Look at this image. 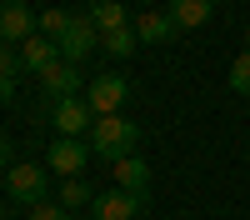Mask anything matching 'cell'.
<instances>
[{"mask_svg": "<svg viewBox=\"0 0 250 220\" xmlns=\"http://www.w3.org/2000/svg\"><path fill=\"white\" fill-rule=\"evenodd\" d=\"M135 145H140V125L125 115H105L90 125V155L100 160H125V155H135Z\"/></svg>", "mask_w": 250, "mask_h": 220, "instance_id": "obj_1", "label": "cell"}, {"mask_svg": "<svg viewBox=\"0 0 250 220\" xmlns=\"http://www.w3.org/2000/svg\"><path fill=\"white\" fill-rule=\"evenodd\" d=\"M95 45H100V30H95V20H90V15H75V20H70V30L60 35V55H65L70 65H80L85 55H95Z\"/></svg>", "mask_w": 250, "mask_h": 220, "instance_id": "obj_2", "label": "cell"}, {"mask_svg": "<svg viewBox=\"0 0 250 220\" xmlns=\"http://www.w3.org/2000/svg\"><path fill=\"white\" fill-rule=\"evenodd\" d=\"M45 185H50V175L40 165H10L5 170V190L15 200H25V205H40V200H45Z\"/></svg>", "mask_w": 250, "mask_h": 220, "instance_id": "obj_3", "label": "cell"}, {"mask_svg": "<svg viewBox=\"0 0 250 220\" xmlns=\"http://www.w3.org/2000/svg\"><path fill=\"white\" fill-rule=\"evenodd\" d=\"M125 75H100V80H90V95H85V105L95 110V120H105V115H115L120 105H125Z\"/></svg>", "mask_w": 250, "mask_h": 220, "instance_id": "obj_4", "label": "cell"}, {"mask_svg": "<svg viewBox=\"0 0 250 220\" xmlns=\"http://www.w3.org/2000/svg\"><path fill=\"white\" fill-rule=\"evenodd\" d=\"M90 125H95V110H90L80 95H70V100H55V130H60V135L80 140V135H90Z\"/></svg>", "mask_w": 250, "mask_h": 220, "instance_id": "obj_5", "label": "cell"}, {"mask_svg": "<svg viewBox=\"0 0 250 220\" xmlns=\"http://www.w3.org/2000/svg\"><path fill=\"white\" fill-rule=\"evenodd\" d=\"M30 25H35V15H30L25 0H0V40L5 45H25Z\"/></svg>", "mask_w": 250, "mask_h": 220, "instance_id": "obj_6", "label": "cell"}, {"mask_svg": "<svg viewBox=\"0 0 250 220\" xmlns=\"http://www.w3.org/2000/svg\"><path fill=\"white\" fill-rule=\"evenodd\" d=\"M85 160H90V140H70V135H60L55 145H50V170L65 175V180L85 170Z\"/></svg>", "mask_w": 250, "mask_h": 220, "instance_id": "obj_7", "label": "cell"}, {"mask_svg": "<svg viewBox=\"0 0 250 220\" xmlns=\"http://www.w3.org/2000/svg\"><path fill=\"white\" fill-rule=\"evenodd\" d=\"M130 25H135V35L145 40V45H165V40H175V35H180V25H175V15H170V10H140Z\"/></svg>", "mask_w": 250, "mask_h": 220, "instance_id": "obj_8", "label": "cell"}, {"mask_svg": "<svg viewBox=\"0 0 250 220\" xmlns=\"http://www.w3.org/2000/svg\"><path fill=\"white\" fill-rule=\"evenodd\" d=\"M140 205H145V200L130 195V190H105V195H95V205H90L95 215L90 220H135Z\"/></svg>", "mask_w": 250, "mask_h": 220, "instance_id": "obj_9", "label": "cell"}, {"mask_svg": "<svg viewBox=\"0 0 250 220\" xmlns=\"http://www.w3.org/2000/svg\"><path fill=\"white\" fill-rule=\"evenodd\" d=\"M40 85H45V95H55V100H70V95L80 90V65L55 60L50 70H40Z\"/></svg>", "mask_w": 250, "mask_h": 220, "instance_id": "obj_10", "label": "cell"}, {"mask_svg": "<svg viewBox=\"0 0 250 220\" xmlns=\"http://www.w3.org/2000/svg\"><path fill=\"white\" fill-rule=\"evenodd\" d=\"M55 60H60V45H55V40H45V35H30L25 45H20V65L35 70V75H40V70H50Z\"/></svg>", "mask_w": 250, "mask_h": 220, "instance_id": "obj_11", "label": "cell"}, {"mask_svg": "<svg viewBox=\"0 0 250 220\" xmlns=\"http://www.w3.org/2000/svg\"><path fill=\"white\" fill-rule=\"evenodd\" d=\"M115 180H120V190L145 200V190H150V165H145L140 155H125V160H115Z\"/></svg>", "mask_w": 250, "mask_h": 220, "instance_id": "obj_12", "label": "cell"}, {"mask_svg": "<svg viewBox=\"0 0 250 220\" xmlns=\"http://www.w3.org/2000/svg\"><path fill=\"white\" fill-rule=\"evenodd\" d=\"M85 15L95 20V30H100V35H110V30H125V25H130V20H135L130 10L120 5V0H95V5H90Z\"/></svg>", "mask_w": 250, "mask_h": 220, "instance_id": "obj_13", "label": "cell"}, {"mask_svg": "<svg viewBox=\"0 0 250 220\" xmlns=\"http://www.w3.org/2000/svg\"><path fill=\"white\" fill-rule=\"evenodd\" d=\"M170 15H175L180 30H195L215 15V0H170Z\"/></svg>", "mask_w": 250, "mask_h": 220, "instance_id": "obj_14", "label": "cell"}, {"mask_svg": "<svg viewBox=\"0 0 250 220\" xmlns=\"http://www.w3.org/2000/svg\"><path fill=\"white\" fill-rule=\"evenodd\" d=\"M60 205H65V210H80V205H95V195H90V185H85L80 175H70L65 185H60Z\"/></svg>", "mask_w": 250, "mask_h": 220, "instance_id": "obj_15", "label": "cell"}, {"mask_svg": "<svg viewBox=\"0 0 250 220\" xmlns=\"http://www.w3.org/2000/svg\"><path fill=\"white\" fill-rule=\"evenodd\" d=\"M70 20H75V10H60V5H55V10H45V15H40V35L60 45V35L70 30Z\"/></svg>", "mask_w": 250, "mask_h": 220, "instance_id": "obj_16", "label": "cell"}, {"mask_svg": "<svg viewBox=\"0 0 250 220\" xmlns=\"http://www.w3.org/2000/svg\"><path fill=\"white\" fill-rule=\"evenodd\" d=\"M100 45H105V55H135L140 35H135V25H125V30H110V35H100Z\"/></svg>", "mask_w": 250, "mask_h": 220, "instance_id": "obj_17", "label": "cell"}, {"mask_svg": "<svg viewBox=\"0 0 250 220\" xmlns=\"http://www.w3.org/2000/svg\"><path fill=\"white\" fill-rule=\"evenodd\" d=\"M230 90H235V95H250V50L235 55V65H230Z\"/></svg>", "mask_w": 250, "mask_h": 220, "instance_id": "obj_18", "label": "cell"}, {"mask_svg": "<svg viewBox=\"0 0 250 220\" xmlns=\"http://www.w3.org/2000/svg\"><path fill=\"white\" fill-rule=\"evenodd\" d=\"M20 70H25V65H20V50H15V45H5V40H0V75H10V80H15Z\"/></svg>", "mask_w": 250, "mask_h": 220, "instance_id": "obj_19", "label": "cell"}, {"mask_svg": "<svg viewBox=\"0 0 250 220\" xmlns=\"http://www.w3.org/2000/svg\"><path fill=\"white\" fill-rule=\"evenodd\" d=\"M30 220H65V205H50V200H40L30 210Z\"/></svg>", "mask_w": 250, "mask_h": 220, "instance_id": "obj_20", "label": "cell"}, {"mask_svg": "<svg viewBox=\"0 0 250 220\" xmlns=\"http://www.w3.org/2000/svg\"><path fill=\"white\" fill-rule=\"evenodd\" d=\"M10 95H15V80H10V75H0V100H10Z\"/></svg>", "mask_w": 250, "mask_h": 220, "instance_id": "obj_21", "label": "cell"}, {"mask_svg": "<svg viewBox=\"0 0 250 220\" xmlns=\"http://www.w3.org/2000/svg\"><path fill=\"white\" fill-rule=\"evenodd\" d=\"M5 160H10V145H5V135H0V170H10Z\"/></svg>", "mask_w": 250, "mask_h": 220, "instance_id": "obj_22", "label": "cell"}, {"mask_svg": "<svg viewBox=\"0 0 250 220\" xmlns=\"http://www.w3.org/2000/svg\"><path fill=\"white\" fill-rule=\"evenodd\" d=\"M245 50H250V25H245Z\"/></svg>", "mask_w": 250, "mask_h": 220, "instance_id": "obj_23", "label": "cell"}, {"mask_svg": "<svg viewBox=\"0 0 250 220\" xmlns=\"http://www.w3.org/2000/svg\"><path fill=\"white\" fill-rule=\"evenodd\" d=\"M0 220H5V210H0Z\"/></svg>", "mask_w": 250, "mask_h": 220, "instance_id": "obj_24", "label": "cell"}]
</instances>
